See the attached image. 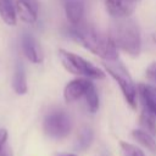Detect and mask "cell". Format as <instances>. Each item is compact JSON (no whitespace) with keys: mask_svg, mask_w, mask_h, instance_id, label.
<instances>
[{"mask_svg":"<svg viewBox=\"0 0 156 156\" xmlns=\"http://www.w3.org/2000/svg\"><path fill=\"white\" fill-rule=\"evenodd\" d=\"M9 139V132L5 128H0V151L4 149L5 145H7Z\"/></svg>","mask_w":156,"mask_h":156,"instance_id":"cell-19","label":"cell"},{"mask_svg":"<svg viewBox=\"0 0 156 156\" xmlns=\"http://www.w3.org/2000/svg\"><path fill=\"white\" fill-rule=\"evenodd\" d=\"M66 17L72 26H77L82 22L84 15V4L82 0H65Z\"/></svg>","mask_w":156,"mask_h":156,"instance_id":"cell-10","label":"cell"},{"mask_svg":"<svg viewBox=\"0 0 156 156\" xmlns=\"http://www.w3.org/2000/svg\"><path fill=\"white\" fill-rule=\"evenodd\" d=\"M138 88L146 111L156 117V88L150 84H139Z\"/></svg>","mask_w":156,"mask_h":156,"instance_id":"cell-11","label":"cell"},{"mask_svg":"<svg viewBox=\"0 0 156 156\" xmlns=\"http://www.w3.org/2000/svg\"><path fill=\"white\" fill-rule=\"evenodd\" d=\"M85 101H87V107L91 113H95L99 108V96H98V91L95 89V87L93 85L88 93L85 94Z\"/></svg>","mask_w":156,"mask_h":156,"instance_id":"cell-16","label":"cell"},{"mask_svg":"<svg viewBox=\"0 0 156 156\" xmlns=\"http://www.w3.org/2000/svg\"><path fill=\"white\" fill-rule=\"evenodd\" d=\"M110 39L116 48L136 56L141 49V38L136 23L129 17H115L110 26Z\"/></svg>","mask_w":156,"mask_h":156,"instance_id":"cell-2","label":"cell"},{"mask_svg":"<svg viewBox=\"0 0 156 156\" xmlns=\"http://www.w3.org/2000/svg\"><path fill=\"white\" fill-rule=\"evenodd\" d=\"M146 76L154 82H156V62L149 66V68L146 69Z\"/></svg>","mask_w":156,"mask_h":156,"instance_id":"cell-20","label":"cell"},{"mask_svg":"<svg viewBox=\"0 0 156 156\" xmlns=\"http://www.w3.org/2000/svg\"><path fill=\"white\" fill-rule=\"evenodd\" d=\"M69 32L72 38H74L84 48L100 56L101 58L106 61H113L118 58L117 48L115 46L110 37L100 34L94 27L83 23V21L77 26H73Z\"/></svg>","mask_w":156,"mask_h":156,"instance_id":"cell-1","label":"cell"},{"mask_svg":"<svg viewBox=\"0 0 156 156\" xmlns=\"http://www.w3.org/2000/svg\"><path fill=\"white\" fill-rule=\"evenodd\" d=\"M94 84L85 77V78H77L74 80H71L63 90V98L67 102H73L77 101L78 99L85 96L88 90L93 87Z\"/></svg>","mask_w":156,"mask_h":156,"instance_id":"cell-6","label":"cell"},{"mask_svg":"<svg viewBox=\"0 0 156 156\" xmlns=\"http://www.w3.org/2000/svg\"><path fill=\"white\" fill-rule=\"evenodd\" d=\"M55 156H77L74 154H56Z\"/></svg>","mask_w":156,"mask_h":156,"instance_id":"cell-22","label":"cell"},{"mask_svg":"<svg viewBox=\"0 0 156 156\" xmlns=\"http://www.w3.org/2000/svg\"><path fill=\"white\" fill-rule=\"evenodd\" d=\"M136 0H105L106 9L112 17H128L135 9Z\"/></svg>","mask_w":156,"mask_h":156,"instance_id":"cell-9","label":"cell"},{"mask_svg":"<svg viewBox=\"0 0 156 156\" xmlns=\"http://www.w3.org/2000/svg\"><path fill=\"white\" fill-rule=\"evenodd\" d=\"M0 156H13V154L11 151V147L9 145H5L4 149L0 151Z\"/></svg>","mask_w":156,"mask_h":156,"instance_id":"cell-21","label":"cell"},{"mask_svg":"<svg viewBox=\"0 0 156 156\" xmlns=\"http://www.w3.org/2000/svg\"><path fill=\"white\" fill-rule=\"evenodd\" d=\"M133 136L136 141H139L143 146H145L149 151L156 152V141L152 138V134L147 133L144 129H134L133 130Z\"/></svg>","mask_w":156,"mask_h":156,"instance_id":"cell-14","label":"cell"},{"mask_svg":"<svg viewBox=\"0 0 156 156\" xmlns=\"http://www.w3.org/2000/svg\"><path fill=\"white\" fill-rule=\"evenodd\" d=\"M154 40H155V43H156V35H155V37H154Z\"/></svg>","mask_w":156,"mask_h":156,"instance_id":"cell-23","label":"cell"},{"mask_svg":"<svg viewBox=\"0 0 156 156\" xmlns=\"http://www.w3.org/2000/svg\"><path fill=\"white\" fill-rule=\"evenodd\" d=\"M93 140V132L90 128H83L80 132H79V135H78V141H77V146L79 150H85L90 143Z\"/></svg>","mask_w":156,"mask_h":156,"instance_id":"cell-17","label":"cell"},{"mask_svg":"<svg viewBox=\"0 0 156 156\" xmlns=\"http://www.w3.org/2000/svg\"><path fill=\"white\" fill-rule=\"evenodd\" d=\"M121 149H122L123 156H145L144 152L139 147H136L129 143H126V141H121Z\"/></svg>","mask_w":156,"mask_h":156,"instance_id":"cell-18","label":"cell"},{"mask_svg":"<svg viewBox=\"0 0 156 156\" xmlns=\"http://www.w3.org/2000/svg\"><path fill=\"white\" fill-rule=\"evenodd\" d=\"M43 127H44V132L49 136L55 139H61L68 135V133L71 132L72 123L69 116L65 111L57 110L46 115Z\"/></svg>","mask_w":156,"mask_h":156,"instance_id":"cell-5","label":"cell"},{"mask_svg":"<svg viewBox=\"0 0 156 156\" xmlns=\"http://www.w3.org/2000/svg\"><path fill=\"white\" fill-rule=\"evenodd\" d=\"M0 18L7 26H16L17 13L13 0H0Z\"/></svg>","mask_w":156,"mask_h":156,"instance_id":"cell-12","label":"cell"},{"mask_svg":"<svg viewBox=\"0 0 156 156\" xmlns=\"http://www.w3.org/2000/svg\"><path fill=\"white\" fill-rule=\"evenodd\" d=\"M21 45H22V51L24 54V56L33 63H41L44 60L43 56V51L38 44V41L35 40V38L28 33L23 34L22 40H21Z\"/></svg>","mask_w":156,"mask_h":156,"instance_id":"cell-8","label":"cell"},{"mask_svg":"<svg viewBox=\"0 0 156 156\" xmlns=\"http://www.w3.org/2000/svg\"><path fill=\"white\" fill-rule=\"evenodd\" d=\"M12 88L16 94L18 95H24L28 90L27 85V77H26V71L22 63H17L12 78Z\"/></svg>","mask_w":156,"mask_h":156,"instance_id":"cell-13","label":"cell"},{"mask_svg":"<svg viewBox=\"0 0 156 156\" xmlns=\"http://www.w3.org/2000/svg\"><path fill=\"white\" fill-rule=\"evenodd\" d=\"M139 122L140 126L144 128V130H146L152 135H156V117L154 115H151L149 111H143Z\"/></svg>","mask_w":156,"mask_h":156,"instance_id":"cell-15","label":"cell"},{"mask_svg":"<svg viewBox=\"0 0 156 156\" xmlns=\"http://www.w3.org/2000/svg\"><path fill=\"white\" fill-rule=\"evenodd\" d=\"M15 6L16 13L21 21L28 24H33L37 22L39 10L38 0H15Z\"/></svg>","mask_w":156,"mask_h":156,"instance_id":"cell-7","label":"cell"},{"mask_svg":"<svg viewBox=\"0 0 156 156\" xmlns=\"http://www.w3.org/2000/svg\"><path fill=\"white\" fill-rule=\"evenodd\" d=\"M104 67L107 71V73L118 83L123 93V96L126 101L129 104V106L135 108L136 107V89L128 71L122 65V62H119L118 58L113 61H106L104 63Z\"/></svg>","mask_w":156,"mask_h":156,"instance_id":"cell-4","label":"cell"},{"mask_svg":"<svg viewBox=\"0 0 156 156\" xmlns=\"http://www.w3.org/2000/svg\"><path fill=\"white\" fill-rule=\"evenodd\" d=\"M58 57L62 63V66L73 74H79L87 78H93V79H104L105 73L96 66H94L91 62L84 60L83 57L69 52L65 49L58 50Z\"/></svg>","mask_w":156,"mask_h":156,"instance_id":"cell-3","label":"cell"}]
</instances>
